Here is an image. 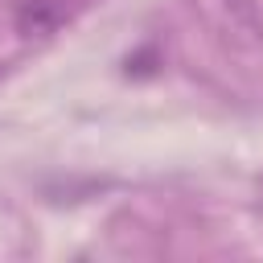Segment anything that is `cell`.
Wrapping results in <instances>:
<instances>
[{
    "label": "cell",
    "mask_w": 263,
    "mask_h": 263,
    "mask_svg": "<svg viewBox=\"0 0 263 263\" xmlns=\"http://www.w3.org/2000/svg\"><path fill=\"white\" fill-rule=\"evenodd\" d=\"M16 25H21V33H53L58 25H62V8L53 4V0H33V4H25L21 8V16H16Z\"/></svg>",
    "instance_id": "obj_1"
},
{
    "label": "cell",
    "mask_w": 263,
    "mask_h": 263,
    "mask_svg": "<svg viewBox=\"0 0 263 263\" xmlns=\"http://www.w3.org/2000/svg\"><path fill=\"white\" fill-rule=\"evenodd\" d=\"M226 12H230V21L238 25V33L263 37V12H259L255 0H226Z\"/></svg>",
    "instance_id": "obj_2"
}]
</instances>
